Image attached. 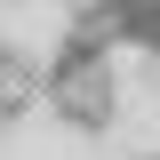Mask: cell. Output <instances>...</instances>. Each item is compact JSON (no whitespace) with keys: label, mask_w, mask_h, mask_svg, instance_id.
I'll return each mask as SVG.
<instances>
[{"label":"cell","mask_w":160,"mask_h":160,"mask_svg":"<svg viewBox=\"0 0 160 160\" xmlns=\"http://www.w3.org/2000/svg\"><path fill=\"white\" fill-rule=\"evenodd\" d=\"M40 96L64 128H112L120 120V64L112 48H88V40H56V56L40 64Z\"/></svg>","instance_id":"6da1fadb"}]
</instances>
